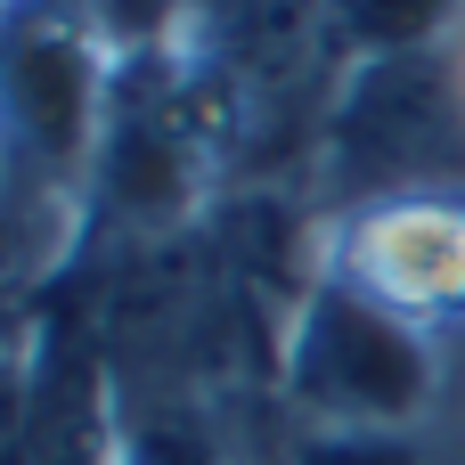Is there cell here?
<instances>
[{"mask_svg":"<svg viewBox=\"0 0 465 465\" xmlns=\"http://www.w3.org/2000/svg\"><path fill=\"white\" fill-rule=\"evenodd\" d=\"M114 57L82 0H0V327L74 245L106 139Z\"/></svg>","mask_w":465,"mask_h":465,"instance_id":"6da1fadb","label":"cell"},{"mask_svg":"<svg viewBox=\"0 0 465 465\" xmlns=\"http://www.w3.org/2000/svg\"><path fill=\"white\" fill-rule=\"evenodd\" d=\"M450 392V343L360 302L335 278H311L278 327V401L294 425L327 433H425Z\"/></svg>","mask_w":465,"mask_h":465,"instance_id":"7a4b0ae2","label":"cell"},{"mask_svg":"<svg viewBox=\"0 0 465 465\" xmlns=\"http://www.w3.org/2000/svg\"><path fill=\"white\" fill-rule=\"evenodd\" d=\"M311 253H319V278L409 319L417 335L433 343L465 335V172L401 180L335 204L311 229Z\"/></svg>","mask_w":465,"mask_h":465,"instance_id":"3957f363","label":"cell"},{"mask_svg":"<svg viewBox=\"0 0 465 465\" xmlns=\"http://www.w3.org/2000/svg\"><path fill=\"white\" fill-rule=\"evenodd\" d=\"M458 123H465V90H458V65H441V49L351 65V82L335 90V106L319 123V147L335 163V204L450 172Z\"/></svg>","mask_w":465,"mask_h":465,"instance_id":"277c9868","label":"cell"},{"mask_svg":"<svg viewBox=\"0 0 465 465\" xmlns=\"http://www.w3.org/2000/svg\"><path fill=\"white\" fill-rule=\"evenodd\" d=\"M343 49L368 57H433L450 33L465 25V0H327Z\"/></svg>","mask_w":465,"mask_h":465,"instance_id":"5b68a950","label":"cell"},{"mask_svg":"<svg viewBox=\"0 0 465 465\" xmlns=\"http://www.w3.org/2000/svg\"><path fill=\"white\" fill-rule=\"evenodd\" d=\"M114 465H237V458L196 401H131L123 433H114Z\"/></svg>","mask_w":465,"mask_h":465,"instance_id":"8992f818","label":"cell"},{"mask_svg":"<svg viewBox=\"0 0 465 465\" xmlns=\"http://www.w3.org/2000/svg\"><path fill=\"white\" fill-rule=\"evenodd\" d=\"M278 465H433L425 433H327V425H294Z\"/></svg>","mask_w":465,"mask_h":465,"instance_id":"52a82bcc","label":"cell"},{"mask_svg":"<svg viewBox=\"0 0 465 465\" xmlns=\"http://www.w3.org/2000/svg\"><path fill=\"white\" fill-rule=\"evenodd\" d=\"M450 65H458V90H465V33H458V57H450Z\"/></svg>","mask_w":465,"mask_h":465,"instance_id":"ba28073f","label":"cell"}]
</instances>
